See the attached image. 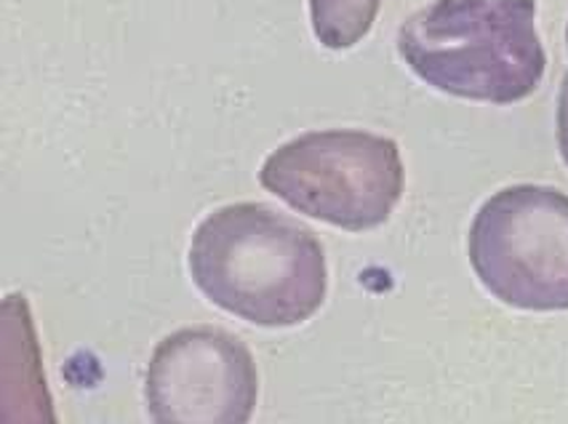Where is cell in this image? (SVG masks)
Listing matches in <instances>:
<instances>
[{"instance_id": "1", "label": "cell", "mask_w": 568, "mask_h": 424, "mask_svg": "<svg viewBox=\"0 0 568 424\" xmlns=\"http://www.w3.org/2000/svg\"><path fill=\"white\" fill-rule=\"evenodd\" d=\"M195 289L224 313L292 329L326 302L328 264L313 230L267 203H230L195 228L187 251Z\"/></svg>"}, {"instance_id": "2", "label": "cell", "mask_w": 568, "mask_h": 424, "mask_svg": "<svg viewBox=\"0 0 568 424\" xmlns=\"http://www.w3.org/2000/svg\"><path fill=\"white\" fill-rule=\"evenodd\" d=\"M398 54L433 89L491 104L531 97L547 68L537 0H435L403 22Z\"/></svg>"}, {"instance_id": "3", "label": "cell", "mask_w": 568, "mask_h": 424, "mask_svg": "<svg viewBox=\"0 0 568 424\" xmlns=\"http://www.w3.org/2000/svg\"><path fill=\"white\" fill-rule=\"evenodd\" d=\"M264 190L300 214L363 233L389 220L406 188L393 139L361 129L305 131L264 158Z\"/></svg>"}, {"instance_id": "4", "label": "cell", "mask_w": 568, "mask_h": 424, "mask_svg": "<svg viewBox=\"0 0 568 424\" xmlns=\"http://www.w3.org/2000/svg\"><path fill=\"white\" fill-rule=\"evenodd\" d=\"M470 264L494 300L528 313L568 310V195L513 184L480 205L467 238Z\"/></svg>"}, {"instance_id": "5", "label": "cell", "mask_w": 568, "mask_h": 424, "mask_svg": "<svg viewBox=\"0 0 568 424\" xmlns=\"http://www.w3.org/2000/svg\"><path fill=\"white\" fill-rule=\"evenodd\" d=\"M256 395L254 355L235 334L216 326L163 336L144 376L153 424H248Z\"/></svg>"}, {"instance_id": "6", "label": "cell", "mask_w": 568, "mask_h": 424, "mask_svg": "<svg viewBox=\"0 0 568 424\" xmlns=\"http://www.w3.org/2000/svg\"><path fill=\"white\" fill-rule=\"evenodd\" d=\"M41 363L30 304L22 294H9L3 300V363H0L3 424H57Z\"/></svg>"}, {"instance_id": "7", "label": "cell", "mask_w": 568, "mask_h": 424, "mask_svg": "<svg viewBox=\"0 0 568 424\" xmlns=\"http://www.w3.org/2000/svg\"><path fill=\"white\" fill-rule=\"evenodd\" d=\"M382 0H310V22L321 46L347 51L374 28Z\"/></svg>"}, {"instance_id": "8", "label": "cell", "mask_w": 568, "mask_h": 424, "mask_svg": "<svg viewBox=\"0 0 568 424\" xmlns=\"http://www.w3.org/2000/svg\"><path fill=\"white\" fill-rule=\"evenodd\" d=\"M555 123H558V148L560 155L568 165V85L560 83L558 91V112H555Z\"/></svg>"}, {"instance_id": "9", "label": "cell", "mask_w": 568, "mask_h": 424, "mask_svg": "<svg viewBox=\"0 0 568 424\" xmlns=\"http://www.w3.org/2000/svg\"><path fill=\"white\" fill-rule=\"evenodd\" d=\"M566 43H568V28H566ZM564 83L568 85V72H566V78H564Z\"/></svg>"}]
</instances>
